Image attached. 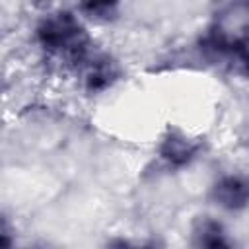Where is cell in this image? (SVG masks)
<instances>
[{
	"mask_svg": "<svg viewBox=\"0 0 249 249\" xmlns=\"http://www.w3.org/2000/svg\"><path fill=\"white\" fill-rule=\"evenodd\" d=\"M37 45L51 56L82 68L93 54L91 37L78 12L56 10L43 16L35 27Z\"/></svg>",
	"mask_w": 249,
	"mask_h": 249,
	"instance_id": "6da1fadb",
	"label": "cell"
},
{
	"mask_svg": "<svg viewBox=\"0 0 249 249\" xmlns=\"http://www.w3.org/2000/svg\"><path fill=\"white\" fill-rule=\"evenodd\" d=\"M210 200L226 212H241L249 206V177L226 173L210 187Z\"/></svg>",
	"mask_w": 249,
	"mask_h": 249,
	"instance_id": "7a4b0ae2",
	"label": "cell"
},
{
	"mask_svg": "<svg viewBox=\"0 0 249 249\" xmlns=\"http://www.w3.org/2000/svg\"><path fill=\"white\" fill-rule=\"evenodd\" d=\"M191 245L193 249H233L230 231L212 216H200L195 220L191 228Z\"/></svg>",
	"mask_w": 249,
	"mask_h": 249,
	"instance_id": "3957f363",
	"label": "cell"
},
{
	"mask_svg": "<svg viewBox=\"0 0 249 249\" xmlns=\"http://www.w3.org/2000/svg\"><path fill=\"white\" fill-rule=\"evenodd\" d=\"M80 70H82L84 86L91 93L105 91L119 78V66H117V62L111 56L99 54V53H93Z\"/></svg>",
	"mask_w": 249,
	"mask_h": 249,
	"instance_id": "277c9868",
	"label": "cell"
},
{
	"mask_svg": "<svg viewBox=\"0 0 249 249\" xmlns=\"http://www.w3.org/2000/svg\"><path fill=\"white\" fill-rule=\"evenodd\" d=\"M158 154H160V158L167 165H171V167H185V165H189L196 158L198 146H196V142H193L183 132L169 130L161 138V142L158 146Z\"/></svg>",
	"mask_w": 249,
	"mask_h": 249,
	"instance_id": "5b68a950",
	"label": "cell"
},
{
	"mask_svg": "<svg viewBox=\"0 0 249 249\" xmlns=\"http://www.w3.org/2000/svg\"><path fill=\"white\" fill-rule=\"evenodd\" d=\"M82 19L93 23H111L119 18V4L117 2H84L76 8Z\"/></svg>",
	"mask_w": 249,
	"mask_h": 249,
	"instance_id": "8992f818",
	"label": "cell"
},
{
	"mask_svg": "<svg viewBox=\"0 0 249 249\" xmlns=\"http://www.w3.org/2000/svg\"><path fill=\"white\" fill-rule=\"evenodd\" d=\"M230 56L237 62L241 74L249 78V43H245V41H233V47H231V54Z\"/></svg>",
	"mask_w": 249,
	"mask_h": 249,
	"instance_id": "52a82bcc",
	"label": "cell"
},
{
	"mask_svg": "<svg viewBox=\"0 0 249 249\" xmlns=\"http://www.w3.org/2000/svg\"><path fill=\"white\" fill-rule=\"evenodd\" d=\"M103 249H134V247L130 245V241H126V239H123V237H111V239L105 243Z\"/></svg>",
	"mask_w": 249,
	"mask_h": 249,
	"instance_id": "ba28073f",
	"label": "cell"
}]
</instances>
